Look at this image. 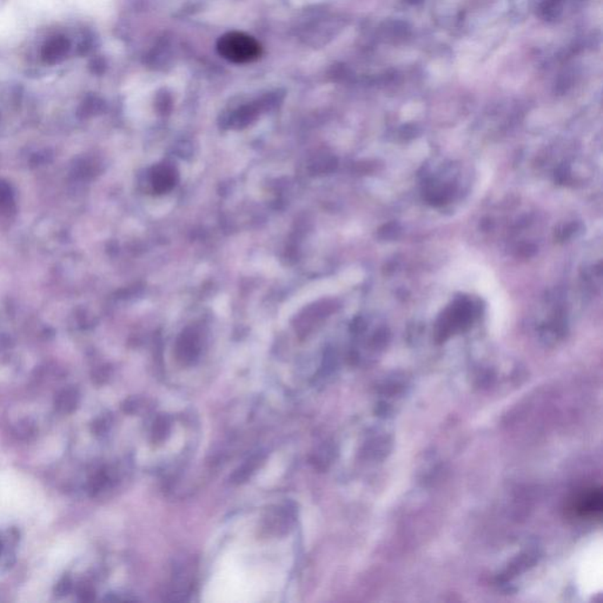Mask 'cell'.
<instances>
[{
	"label": "cell",
	"instance_id": "cell-1",
	"mask_svg": "<svg viewBox=\"0 0 603 603\" xmlns=\"http://www.w3.org/2000/svg\"><path fill=\"white\" fill-rule=\"evenodd\" d=\"M218 54L234 64H246L261 57V44L244 32H229L220 37L217 43Z\"/></svg>",
	"mask_w": 603,
	"mask_h": 603
},
{
	"label": "cell",
	"instance_id": "cell-2",
	"mask_svg": "<svg viewBox=\"0 0 603 603\" xmlns=\"http://www.w3.org/2000/svg\"><path fill=\"white\" fill-rule=\"evenodd\" d=\"M70 50V42L65 37H54L49 40L42 51V57L49 64L63 61Z\"/></svg>",
	"mask_w": 603,
	"mask_h": 603
},
{
	"label": "cell",
	"instance_id": "cell-3",
	"mask_svg": "<svg viewBox=\"0 0 603 603\" xmlns=\"http://www.w3.org/2000/svg\"><path fill=\"white\" fill-rule=\"evenodd\" d=\"M153 184L157 191H167L174 184V171L169 167H157L153 174Z\"/></svg>",
	"mask_w": 603,
	"mask_h": 603
}]
</instances>
